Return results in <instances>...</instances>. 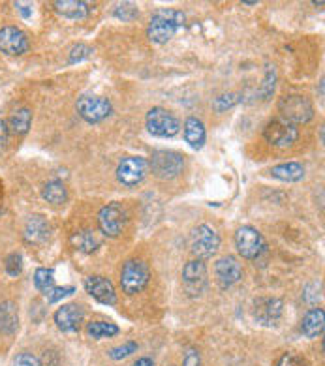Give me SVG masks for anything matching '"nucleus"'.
<instances>
[{
    "mask_svg": "<svg viewBox=\"0 0 325 366\" xmlns=\"http://www.w3.org/2000/svg\"><path fill=\"white\" fill-rule=\"evenodd\" d=\"M187 23V15L179 10L168 8V10H157L150 17V23L147 26V36L154 44H168L175 32L182 29Z\"/></svg>",
    "mask_w": 325,
    "mask_h": 366,
    "instance_id": "1",
    "label": "nucleus"
},
{
    "mask_svg": "<svg viewBox=\"0 0 325 366\" xmlns=\"http://www.w3.org/2000/svg\"><path fill=\"white\" fill-rule=\"evenodd\" d=\"M278 111H280L284 120H288L290 125H307L308 120L314 117L312 102L303 96V94H288L282 96L278 102Z\"/></svg>",
    "mask_w": 325,
    "mask_h": 366,
    "instance_id": "2",
    "label": "nucleus"
},
{
    "mask_svg": "<svg viewBox=\"0 0 325 366\" xmlns=\"http://www.w3.org/2000/svg\"><path fill=\"white\" fill-rule=\"evenodd\" d=\"M190 250L196 260H209L220 250V235L209 223H201L190 235Z\"/></svg>",
    "mask_w": 325,
    "mask_h": 366,
    "instance_id": "3",
    "label": "nucleus"
},
{
    "mask_svg": "<svg viewBox=\"0 0 325 366\" xmlns=\"http://www.w3.org/2000/svg\"><path fill=\"white\" fill-rule=\"evenodd\" d=\"M149 278V267L143 260H128L120 271V287L126 295H136L147 287Z\"/></svg>",
    "mask_w": 325,
    "mask_h": 366,
    "instance_id": "4",
    "label": "nucleus"
},
{
    "mask_svg": "<svg viewBox=\"0 0 325 366\" xmlns=\"http://www.w3.org/2000/svg\"><path fill=\"white\" fill-rule=\"evenodd\" d=\"M184 169V158L173 150H157L149 160V171L157 175L158 179L171 180L179 177Z\"/></svg>",
    "mask_w": 325,
    "mask_h": 366,
    "instance_id": "5",
    "label": "nucleus"
},
{
    "mask_svg": "<svg viewBox=\"0 0 325 366\" xmlns=\"http://www.w3.org/2000/svg\"><path fill=\"white\" fill-rule=\"evenodd\" d=\"M147 130L157 137H173L181 132V120L164 107H152L147 113Z\"/></svg>",
    "mask_w": 325,
    "mask_h": 366,
    "instance_id": "6",
    "label": "nucleus"
},
{
    "mask_svg": "<svg viewBox=\"0 0 325 366\" xmlns=\"http://www.w3.org/2000/svg\"><path fill=\"white\" fill-rule=\"evenodd\" d=\"M235 246L244 260H257L267 250V242L256 228L243 225L235 231Z\"/></svg>",
    "mask_w": 325,
    "mask_h": 366,
    "instance_id": "7",
    "label": "nucleus"
},
{
    "mask_svg": "<svg viewBox=\"0 0 325 366\" xmlns=\"http://www.w3.org/2000/svg\"><path fill=\"white\" fill-rule=\"evenodd\" d=\"M128 223V212L120 203H109L98 212V228L106 237H119Z\"/></svg>",
    "mask_w": 325,
    "mask_h": 366,
    "instance_id": "8",
    "label": "nucleus"
},
{
    "mask_svg": "<svg viewBox=\"0 0 325 366\" xmlns=\"http://www.w3.org/2000/svg\"><path fill=\"white\" fill-rule=\"evenodd\" d=\"M79 117L88 122V125H98L102 120H106L113 111L111 102L104 96H81L77 100V106H75Z\"/></svg>",
    "mask_w": 325,
    "mask_h": 366,
    "instance_id": "9",
    "label": "nucleus"
},
{
    "mask_svg": "<svg viewBox=\"0 0 325 366\" xmlns=\"http://www.w3.org/2000/svg\"><path fill=\"white\" fill-rule=\"evenodd\" d=\"M263 137L273 147L286 149V147H292L297 141L299 130H297V126L290 125L288 120H284V118H273L263 128Z\"/></svg>",
    "mask_w": 325,
    "mask_h": 366,
    "instance_id": "10",
    "label": "nucleus"
},
{
    "mask_svg": "<svg viewBox=\"0 0 325 366\" xmlns=\"http://www.w3.org/2000/svg\"><path fill=\"white\" fill-rule=\"evenodd\" d=\"M207 282V265L201 260H192L188 261L184 269H182V284L184 289L190 297H200L201 293L205 292Z\"/></svg>",
    "mask_w": 325,
    "mask_h": 366,
    "instance_id": "11",
    "label": "nucleus"
},
{
    "mask_svg": "<svg viewBox=\"0 0 325 366\" xmlns=\"http://www.w3.org/2000/svg\"><path fill=\"white\" fill-rule=\"evenodd\" d=\"M149 173V161L139 156H130L120 161L117 168V179L125 186H138L139 182H143L145 177Z\"/></svg>",
    "mask_w": 325,
    "mask_h": 366,
    "instance_id": "12",
    "label": "nucleus"
},
{
    "mask_svg": "<svg viewBox=\"0 0 325 366\" xmlns=\"http://www.w3.org/2000/svg\"><path fill=\"white\" fill-rule=\"evenodd\" d=\"M29 47H31L29 36H26L21 29L12 25L0 29V51H2V53L19 56L25 55L26 51H29Z\"/></svg>",
    "mask_w": 325,
    "mask_h": 366,
    "instance_id": "13",
    "label": "nucleus"
},
{
    "mask_svg": "<svg viewBox=\"0 0 325 366\" xmlns=\"http://www.w3.org/2000/svg\"><path fill=\"white\" fill-rule=\"evenodd\" d=\"M85 289L98 303L107 304V306L117 304V292H115V287H113L109 278H104V276H87L85 278Z\"/></svg>",
    "mask_w": 325,
    "mask_h": 366,
    "instance_id": "14",
    "label": "nucleus"
},
{
    "mask_svg": "<svg viewBox=\"0 0 325 366\" xmlns=\"http://www.w3.org/2000/svg\"><path fill=\"white\" fill-rule=\"evenodd\" d=\"M282 310H284V303L276 297H262L254 303V317L257 323L262 325H276L280 319Z\"/></svg>",
    "mask_w": 325,
    "mask_h": 366,
    "instance_id": "15",
    "label": "nucleus"
},
{
    "mask_svg": "<svg viewBox=\"0 0 325 366\" xmlns=\"http://www.w3.org/2000/svg\"><path fill=\"white\" fill-rule=\"evenodd\" d=\"M55 325L64 333H75L85 319V310L79 304H64L55 312Z\"/></svg>",
    "mask_w": 325,
    "mask_h": 366,
    "instance_id": "16",
    "label": "nucleus"
},
{
    "mask_svg": "<svg viewBox=\"0 0 325 366\" xmlns=\"http://www.w3.org/2000/svg\"><path fill=\"white\" fill-rule=\"evenodd\" d=\"M214 274H216V278H219L220 286L230 287L243 280V267H241V263L237 261V257L225 255V257L216 261V265H214Z\"/></svg>",
    "mask_w": 325,
    "mask_h": 366,
    "instance_id": "17",
    "label": "nucleus"
},
{
    "mask_svg": "<svg viewBox=\"0 0 325 366\" xmlns=\"http://www.w3.org/2000/svg\"><path fill=\"white\" fill-rule=\"evenodd\" d=\"M53 6H55L56 13H61L63 17L72 19V21L87 19L93 12V4L83 2V0H56V2H53Z\"/></svg>",
    "mask_w": 325,
    "mask_h": 366,
    "instance_id": "18",
    "label": "nucleus"
},
{
    "mask_svg": "<svg viewBox=\"0 0 325 366\" xmlns=\"http://www.w3.org/2000/svg\"><path fill=\"white\" fill-rule=\"evenodd\" d=\"M51 235V225L42 214H32L25 223V241L31 244H44Z\"/></svg>",
    "mask_w": 325,
    "mask_h": 366,
    "instance_id": "19",
    "label": "nucleus"
},
{
    "mask_svg": "<svg viewBox=\"0 0 325 366\" xmlns=\"http://www.w3.org/2000/svg\"><path fill=\"white\" fill-rule=\"evenodd\" d=\"M324 327H325V314L322 308H312L308 310L301 321V331L307 338H318V336L324 335Z\"/></svg>",
    "mask_w": 325,
    "mask_h": 366,
    "instance_id": "20",
    "label": "nucleus"
},
{
    "mask_svg": "<svg viewBox=\"0 0 325 366\" xmlns=\"http://www.w3.org/2000/svg\"><path fill=\"white\" fill-rule=\"evenodd\" d=\"M184 139L196 150L205 145V126L198 117H188L184 120Z\"/></svg>",
    "mask_w": 325,
    "mask_h": 366,
    "instance_id": "21",
    "label": "nucleus"
},
{
    "mask_svg": "<svg viewBox=\"0 0 325 366\" xmlns=\"http://www.w3.org/2000/svg\"><path fill=\"white\" fill-rule=\"evenodd\" d=\"M271 175L284 182H297L305 177V168L297 161H284L271 169Z\"/></svg>",
    "mask_w": 325,
    "mask_h": 366,
    "instance_id": "22",
    "label": "nucleus"
},
{
    "mask_svg": "<svg viewBox=\"0 0 325 366\" xmlns=\"http://www.w3.org/2000/svg\"><path fill=\"white\" fill-rule=\"evenodd\" d=\"M19 327V314L15 304L6 301L0 303V333L4 335H13Z\"/></svg>",
    "mask_w": 325,
    "mask_h": 366,
    "instance_id": "23",
    "label": "nucleus"
},
{
    "mask_svg": "<svg viewBox=\"0 0 325 366\" xmlns=\"http://www.w3.org/2000/svg\"><path fill=\"white\" fill-rule=\"evenodd\" d=\"M32 122V111L29 107H21V109H15V111L10 115L8 118V130H12L13 134H17V136H23L29 132Z\"/></svg>",
    "mask_w": 325,
    "mask_h": 366,
    "instance_id": "24",
    "label": "nucleus"
},
{
    "mask_svg": "<svg viewBox=\"0 0 325 366\" xmlns=\"http://www.w3.org/2000/svg\"><path fill=\"white\" fill-rule=\"evenodd\" d=\"M42 196L47 203L51 205H64L68 201V190L64 186L61 180H49L45 182L44 190H42Z\"/></svg>",
    "mask_w": 325,
    "mask_h": 366,
    "instance_id": "25",
    "label": "nucleus"
},
{
    "mask_svg": "<svg viewBox=\"0 0 325 366\" xmlns=\"http://www.w3.org/2000/svg\"><path fill=\"white\" fill-rule=\"evenodd\" d=\"M74 246L85 254H93L100 246V239L93 230H81L74 235Z\"/></svg>",
    "mask_w": 325,
    "mask_h": 366,
    "instance_id": "26",
    "label": "nucleus"
},
{
    "mask_svg": "<svg viewBox=\"0 0 325 366\" xmlns=\"http://www.w3.org/2000/svg\"><path fill=\"white\" fill-rule=\"evenodd\" d=\"M87 335L94 340H102V338H113L119 335V327L115 323L107 321H93L87 325Z\"/></svg>",
    "mask_w": 325,
    "mask_h": 366,
    "instance_id": "27",
    "label": "nucleus"
},
{
    "mask_svg": "<svg viewBox=\"0 0 325 366\" xmlns=\"http://www.w3.org/2000/svg\"><path fill=\"white\" fill-rule=\"evenodd\" d=\"M53 269H38L34 273V286L38 292H42L44 295H49L51 289L55 287V276H53Z\"/></svg>",
    "mask_w": 325,
    "mask_h": 366,
    "instance_id": "28",
    "label": "nucleus"
},
{
    "mask_svg": "<svg viewBox=\"0 0 325 366\" xmlns=\"http://www.w3.org/2000/svg\"><path fill=\"white\" fill-rule=\"evenodd\" d=\"M275 85H276V68L275 66H271V64H267V68H265V79H263L262 88H260V98L269 100L273 90H275Z\"/></svg>",
    "mask_w": 325,
    "mask_h": 366,
    "instance_id": "29",
    "label": "nucleus"
},
{
    "mask_svg": "<svg viewBox=\"0 0 325 366\" xmlns=\"http://www.w3.org/2000/svg\"><path fill=\"white\" fill-rule=\"evenodd\" d=\"M113 15L120 21H134V19L139 15V10L136 4L132 2H122V4H117L115 10H113Z\"/></svg>",
    "mask_w": 325,
    "mask_h": 366,
    "instance_id": "30",
    "label": "nucleus"
},
{
    "mask_svg": "<svg viewBox=\"0 0 325 366\" xmlns=\"http://www.w3.org/2000/svg\"><path fill=\"white\" fill-rule=\"evenodd\" d=\"M93 53H94V49L90 47V45L77 44V45H74L72 49H70L68 63L70 64L81 63V61H85V58H88V56H93Z\"/></svg>",
    "mask_w": 325,
    "mask_h": 366,
    "instance_id": "31",
    "label": "nucleus"
},
{
    "mask_svg": "<svg viewBox=\"0 0 325 366\" xmlns=\"http://www.w3.org/2000/svg\"><path fill=\"white\" fill-rule=\"evenodd\" d=\"M4 271H6L8 276H19L21 271H23V257L17 252H13L6 257L4 261Z\"/></svg>",
    "mask_w": 325,
    "mask_h": 366,
    "instance_id": "32",
    "label": "nucleus"
},
{
    "mask_svg": "<svg viewBox=\"0 0 325 366\" xmlns=\"http://www.w3.org/2000/svg\"><path fill=\"white\" fill-rule=\"evenodd\" d=\"M275 366H308V363L301 355L292 353V351H286L282 353L278 359H276Z\"/></svg>",
    "mask_w": 325,
    "mask_h": 366,
    "instance_id": "33",
    "label": "nucleus"
},
{
    "mask_svg": "<svg viewBox=\"0 0 325 366\" xmlns=\"http://www.w3.org/2000/svg\"><path fill=\"white\" fill-rule=\"evenodd\" d=\"M134 351H138V344H136V342H128L125 346L113 348L111 351H109V355H111V359L120 360V359H126V357H130Z\"/></svg>",
    "mask_w": 325,
    "mask_h": 366,
    "instance_id": "34",
    "label": "nucleus"
},
{
    "mask_svg": "<svg viewBox=\"0 0 325 366\" xmlns=\"http://www.w3.org/2000/svg\"><path fill=\"white\" fill-rule=\"evenodd\" d=\"M237 102H239L237 94H224V96H219V98L214 100L213 106L216 111L222 113V111H225V109H230V107L235 106Z\"/></svg>",
    "mask_w": 325,
    "mask_h": 366,
    "instance_id": "35",
    "label": "nucleus"
},
{
    "mask_svg": "<svg viewBox=\"0 0 325 366\" xmlns=\"http://www.w3.org/2000/svg\"><path fill=\"white\" fill-rule=\"evenodd\" d=\"M74 292H75V287H72V286L53 287V289H51V293H49V295H47V297H49V303H51V304H55V303H58L61 299L70 297V295H74Z\"/></svg>",
    "mask_w": 325,
    "mask_h": 366,
    "instance_id": "36",
    "label": "nucleus"
},
{
    "mask_svg": "<svg viewBox=\"0 0 325 366\" xmlns=\"http://www.w3.org/2000/svg\"><path fill=\"white\" fill-rule=\"evenodd\" d=\"M13 366H42V363H40V359H38L36 355L21 353L15 357V360H13Z\"/></svg>",
    "mask_w": 325,
    "mask_h": 366,
    "instance_id": "37",
    "label": "nucleus"
},
{
    "mask_svg": "<svg viewBox=\"0 0 325 366\" xmlns=\"http://www.w3.org/2000/svg\"><path fill=\"white\" fill-rule=\"evenodd\" d=\"M200 363H201L200 353H198L194 348L188 349L187 355H184V363H182V366H200Z\"/></svg>",
    "mask_w": 325,
    "mask_h": 366,
    "instance_id": "38",
    "label": "nucleus"
},
{
    "mask_svg": "<svg viewBox=\"0 0 325 366\" xmlns=\"http://www.w3.org/2000/svg\"><path fill=\"white\" fill-rule=\"evenodd\" d=\"M8 125L0 118V145H4L8 141Z\"/></svg>",
    "mask_w": 325,
    "mask_h": 366,
    "instance_id": "39",
    "label": "nucleus"
},
{
    "mask_svg": "<svg viewBox=\"0 0 325 366\" xmlns=\"http://www.w3.org/2000/svg\"><path fill=\"white\" fill-rule=\"evenodd\" d=\"M134 366H154V363H152V359H149V357H143V359H139Z\"/></svg>",
    "mask_w": 325,
    "mask_h": 366,
    "instance_id": "40",
    "label": "nucleus"
}]
</instances>
